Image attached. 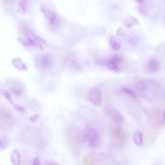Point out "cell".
I'll return each instance as SVG.
<instances>
[{
	"instance_id": "obj_1",
	"label": "cell",
	"mask_w": 165,
	"mask_h": 165,
	"mask_svg": "<svg viewBox=\"0 0 165 165\" xmlns=\"http://www.w3.org/2000/svg\"><path fill=\"white\" fill-rule=\"evenodd\" d=\"M24 140L38 149H44L48 145V142L36 127L30 126L25 127L21 133Z\"/></svg>"
},
{
	"instance_id": "obj_2",
	"label": "cell",
	"mask_w": 165,
	"mask_h": 165,
	"mask_svg": "<svg viewBox=\"0 0 165 165\" xmlns=\"http://www.w3.org/2000/svg\"><path fill=\"white\" fill-rule=\"evenodd\" d=\"M81 140L86 141L89 146L92 148L98 147L101 143V140L98 132L94 128L89 127L82 133Z\"/></svg>"
},
{
	"instance_id": "obj_3",
	"label": "cell",
	"mask_w": 165,
	"mask_h": 165,
	"mask_svg": "<svg viewBox=\"0 0 165 165\" xmlns=\"http://www.w3.org/2000/svg\"><path fill=\"white\" fill-rule=\"evenodd\" d=\"M112 142L118 149L124 147L126 142V137L122 129L119 127H114L112 132Z\"/></svg>"
},
{
	"instance_id": "obj_4",
	"label": "cell",
	"mask_w": 165,
	"mask_h": 165,
	"mask_svg": "<svg viewBox=\"0 0 165 165\" xmlns=\"http://www.w3.org/2000/svg\"><path fill=\"white\" fill-rule=\"evenodd\" d=\"M1 127L3 130L8 131L11 130L14 123L10 112L6 108L1 109Z\"/></svg>"
},
{
	"instance_id": "obj_5",
	"label": "cell",
	"mask_w": 165,
	"mask_h": 165,
	"mask_svg": "<svg viewBox=\"0 0 165 165\" xmlns=\"http://www.w3.org/2000/svg\"><path fill=\"white\" fill-rule=\"evenodd\" d=\"M25 39H21V42L25 46L37 47L40 46V43H43L44 40L40 38L35 35L30 30L26 29L24 30Z\"/></svg>"
},
{
	"instance_id": "obj_6",
	"label": "cell",
	"mask_w": 165,
	"mask_h": 165,
	"mask_svg": "<svg viewBox=\"0 0 165 165\" xmlns=\"http://www.w3.org/2000/svg\"><path fill=\"white\" fill-rule=\"evenodd\" d=\"M106 111L108 115L116 123L121 124L124 121L123 115L120 112L112 106H108L106 108Z\"/></svg>"
},
{
	"instance_id": "obj_7",
	"label": "cell",
	"mask_w": 165,
	"mask_h": 165,
	"mask_svg": "<svg viewBox=\"0 0 165 165\" xmlns=\"http://www.w3.org/2000/svg\"><path fill=\"white\" fill-rule=\"evenodd\" d=\"M88 98L89 101L94 105L98 106L101 104V93L98 89L94 88L90 90L88 93Z\"/></svg>"
},
{
	"instance_id": "obj_8",
	"label": "cell",
	"mask_w": 165,
	"mask_h": 165,
	"mask_svg": "<svg viewBox=\"0 0 165 165\" xmlns=\"http://www.w3.org/2000/svg\"><path fill=\"white\" fill-rule=\"evenodd\" d=\"M160 68L159 61L155 59H152L148 61L145 67V71L150 73H157L159 72Z\"/></svg>"
},
{
	"instance_id": "obj_9",
	"label": "cell",
	"mask_w": 165,
	"mask_h": 165,
	"mask_svg": "<svg viewBox=\"0 0 165 165\" xmlns=\"http://www.w3.org/2000/svg\"><path fill=\"white\" fill-rule=\"evenodd\" d=\"M42 12L49 21L50 24L53 25L55 24L56 21V16L55 13L52 11L44 5L41 6Z\"/></svg>"
},
{
	"instance_id": "obj_10",
	"label": "cell",
	"mask_w": 165,
	"mask_h": 165,
	"mask_svg": "<svg viewBox=\"0 0 165 165\" xmlns=\"http://www.w3.org/2000/svg\"><path fill=\"white\" fill-rule=\"evenodd\" d=\"M123 22L125 26L127 28H130L134 25L140 24L138 19L132 16H129L125 19Z\"/></svg>"
},
{
	"instance_id": "obj_11",
	"label": "cell",
	"mask_w": 165,
	"mask_h": 165,
	"mask_svg": "<svg viewBox=\"0 0 165 165\" xmlns=\"http://www.w3.org/2000/svg\"><path fill=\"white\" fill-rule=\"evenodd\" d=\"M11 159L12 163L14 165L20 164L21 161V157L17 149L13 151L11 154Z\"/></svg>"
},
{
	"instance_id": "obj_12",
	"label": "cell",
	"mask_w": 165,
	"mask_h": 165,
	"mask_svg": "<svg viewBox=\"0 0 165 165\" xmlns=\"http://www.w3.org/2000/svg\"><path fill=\"white\" fill-rule=\"evenodd\" d=\"M143 134L140 131H136L133 135V140L135 144L138 147H141L143 143Z\"/></svg>"
},
{
	"instance_id": "obj_13",
	"label": "cell",
	"mask_w": 165,
	"mask_h": 165,
	"mask_svg": "<svg viewBox=\"0 0 165 165\" xmlns=\"http://www.w3.org/2000/svg\"><path fill=\"white\" fill-rule=\"evenodd\" d=\"M121 41L117 37H112L110 41V44L113 49L118 50L120 47Z\"/></svg>"
},
{
	"instance_id": "obj_14",
	"label": "cell",
	"mask_w": 165,
	"mask_h": 165,
	"mask_svg": "<svg viewBox=\"0 0 165 165\" xmlns=\"http://www.w3.org/2000/svg\"><path fill=\"white\" fill-rule=\"evenodd\" d=\"M139 11L140 14L142 16H146L148 15L150 12V8L144 3H141L139 6Z\"/></svg>"
},
{
	"instance_id": "obj_15",
	"label": "cell",
	"mask_w": 165,
	"mask_h": 165,
	"mask_svg": "<svg viewBox=\"0 0 165 165\" xmlns=\"http://www.w3.org/2000/svg\"><path fill=\"white\" fill-rule=\"evenodd\" d=\"M51 62L50 57L48 56H45L42 57L41 60V64L44 67H47L50 66Z\"/></svg>"
},
{
	"instance_id": "obj_16",
	"label": "cell",
	"mask_w": 165,
	"mask_h": 165,
	"mask_svg": "<svg viewBox=\"0 0 165 165\" xmlns=\"http://www.w3.org/2000/svg\"><path fill=\"white\" fill-rule=\"evenodd\" d=\"M0 147L1 150H4L7 147L8 144V139L7 137L4 136L1 139Z\"/></svg>"
},
{
	"instance_id": "obj_17",
	"label": "cell",
	"mask_w": 165,
	"mask_h": 165,
	"mask_svg": "<svg viewBox=\"0 0 165 165\" xmlns=\"http://www.w3.org/2000/svg\"><path fill=\"white\" fill-rule=\"evenodd\" d=\"M122 89L123 92L132 97V98H135L136 96L135 93L133 91L130 89L128 88L127 87L123 86Z\"/></svg>"
},
{
	"instance_id": "obj_18",
	"label": "cell",
	"mask_w": 165,
	"mask_h": 165,
	"mask_svg": "<svg viewBox=\"0 0 165 165\" xmlns=\"http://www.w3.org/2000/svg\"><path fill=\"white\" fill-rule=\"evenodd\" d=\"M107 66L108 68L110 69L118 71L119 68L117 65L113 63L112 61H109L107 63Z\"/></svg>"
},
{
	"instance_id": "obj_19",
	"label": "cell",
	"mask_w": 165,
	"mask_h": 165,
	"mask_svg": "<svg viewBox=\"0 0 165 165\" xmlns=\"http://www.w3.org/2000/svg\"><path fill=\"white\" fill-rule=\"evenodd\" d=\"M146 87V84L143 81L138 82L136 85V88L139 91H141L144 89Z\"/></svg>"
},
{
	"instance_id": "obj_20",
	"label": "cell",
	"mask_w": 165,
	"mask_h": 165,
	"mask_svg": "<svg viewBox=\"0 0 165 165\" xmlns=\"http://www.w3.org/2000/svg\"><path fill=\"white\" fill-rule=\"evenodd\" d=\"M123 60V58L120 56H116L113 57L112 59V62L115 64L121 63Z\"/></svg>"
},
{
	"instance_id": "obj_21",
	"label": "cell",
	"mask_w": 165,
	"mask_h": 165,
	"mask_svg": "<svg viewBox=\"0 0 165 165\" xmlns=\"http://www.w3.org/2000/svg\"><path fill=\"white\" fill-rule=\"evenodd\" d=\"M20 6L22 11L25 12L26 11L27 6V2L26 0H21Z\"/></svg>"
},
{
	"instance_id": "obj_22",
	"label": "cell",
	"mask_w": 165,
	"mask_h": 165,
	"mask_svg": "<svg viewBox=\"0 0 165 165\" xmlns=\"http://www.w3.org/2000/svg\"><path fill=\"white\" fill-rule=\"evenodd\" d=\"M2 93L3 95L8 100L9 102L15 107L16 105L13 104V103L10 95L8 93L7 91H3L2 92Z\"/></svg>"
},
{
	"instance_id": "obj_23",
	"label": "cell",
	"mask_w": 165,
	"mask_h": 165,
	"mask_svg": "<svg viewBox=\"0 0 165 165\" xmlns=\"http://www.w3.org/2000/svg\"><path fill=\"white\" fill-rule=\"evenodd\" d=\"M117 35L120 36H124L125 33L124 29L121 28H118L117 31Z\"/></svg>"
},
{
	"instance_id": "obj_24",
	"label": "cell",
	"mask_w": 165,
	"mask_h": 165,
	"mask_svg": "<svg viewBox=\"0 0 165 165\" xmlns=\"http://www.w3.org/2000/svg\"><path fill=\"white\" fill-rule=\"evenodd\" d=\"M38 118V115H34L31 116L30 117V121L33 122H36Z\"/></svg>"
},
{
	"instance_id": "obj_25",
	"label": "cell",
	"mask_w": 165,
	"mask_h": 165,
	"mask_svg": "<svg viewBox=\"0 0 165 165\" xmlns=\"http://www.w3.org/2000/svg\"><path fill=\"white\" fill-rule=\"evenodd\" d=\"M129 42L132 46H135L137 44V41L134 38H131L129 40Z\"/></svg>"
},
{
	"instance_id": "obj_26",
	"label": "cell",
	"mask_w": 165,
	"mask_h": 165,
	"mask_svg": "<svg viewBox=\"0 0 165 165\" xmlns=\"http://www.w3.org/2000/svg\"><path fill=\"white\" fill-rule=\"evenodd\" d=\"M32 163H33V165H39L41 164L39 159L38 158H35V159L33 160Z\"/></svg>"
},
{
	"instance_id": "obj_27",
	"label": "cell",
	"mask_w": 165,
	"mask_h": 165,
	"mask_svg": "<svg viewBox=\"0 0 165 165\" xmlns=\"http://www.w3.org/2000/svg\"><path fill=\"white\" fill-rule=\"evenodd\" d=\"M17 0H4L5 2L9 4L13 5L15 4Z\"/></svg>"
},
{
	"instance_id": "obj_28",
	"label": "cell",
	"mask_w": 165,
	"mask_h": 165,
	"mask_svg": "<svg viewBox=\"0 0 165 165\" xmlns=\"http://www.w3.org/2000/svg\"><path fill=\"white\" fill-rule=\"evenodd\" d=\"M46 164L47 165H57L59 164L57 162L53 161H48L46 163Z\"/></svg>"
},
{
	"instance_id": "obj_29",
	"label": "cell",
	"mask_w": 165,
	"mask_h": 165,
	"mask_svg": "<svg viewBox=\"0 0 165 165\" xmlns=\"http://www.w3.org/2000/svg\"><path fill=\"white\" fill-rule=\"evenodd\" d=\"M72 63L73 64V66L76 69H80V67L79 63L76 62V61H74Z\"/></svg>"
},
{
	"instance_id": "obj_30",
	"label": "cell",
	"mask_w": 165,
	"mask_h": 165,
	"mask_svg": "<svg viewBox=\"0 0 165 165\" xmlns=\"http://www.w3.org/2000/svg\"><path fill=\"white\" fill-rule=\"evenodd\" d=\"M15 108L19 111H23L24 110L25 108L22 106L16 105Z\"/></svg>"
},
{
	"instance_id": "obj_31",
	"label": "cell",
	"mask_w": 165,
	"mask_h": 165,
	"mask_svg": "<svg viewBox=\"0 0 165 165\" xmlns=\"http://www.w3.org/2000/svg\"><path fill=\"white\" fill-rule=\"evenodd\" d=\"M136 1L141 4V3L144 2L146 0H136Z\"/></svg>"
},
{
	"instance_id": "obj_32",
	"label": "cell",
	"mask_w": 165,
	"mask_h": 165,
	"mask_svg": "<svg viewBox=\"0 0 165 165\" xmlns=\"http://www.w3.org/2000/svg\"><path fill=\"white\" fill-rule=\"evenodd\" d=\"M163 118H164V121L165 122V113L164 115Z\"/></svg>"
}]
</instances>
